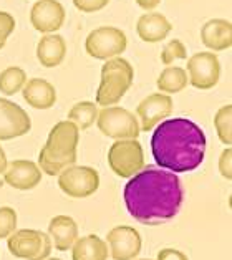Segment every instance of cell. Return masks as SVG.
<instances>
[{"mask_svg":"<svg viewBox=\"0 0 232 260\" xmlns=\"http://www.w3.org/2000/svg\"><path fill=\"white\" fill-rule=\"evenodd\" d=\"M129 215L144 225H159L174 219L184 201L179 177L161 168H143L129 177L123 191Z\"/></svg>","mask_w":232,"mask_h":260,"instance_id":"cell-1","label":"cell"},{"mask_svg":"<svg viewBox=\"0 0 232 260\" xmlns=\"http://www.w3.org/2000/svg\"><path fill=\"white\" fill-rule=\"evenodd\" d=\"M206 135L187 118L161 121L151 136V153L161 169L171 173H191L206 156Z\"/></svg>","mask_w":232,"mask_h":260,"instance_id":"cell-2","label":"cell"},{"mask_svg":"<svg viewBox=\"0 0 232 260\" xmlns=\"http://www.w3.org/2000/svg\"><path fill=\"white\" fill-rule=\"evenodd\" d=\"M78 141L80 131L72 121L56 123L40 151L37 166L47 176H58L63 169L77 162Z\"/></svg>","mask_w":232,"mask_h":260,"instance_id":"cell-3","label":"cell"},{"mask_svg":"<svg viewBox=\"0 0 232 260\" xmlns=\"http://www.w3.org/2000/svg\"><path fill=\"white\" fill-rule=\"evenodd\" d=\"M135 70L128 60L116 56L106 60L102 67V81L96 91V105L113 106L120 101L133 85Z\"/></svg>","mask_w":232,"mask_h":260,"instance_id":"cell-4","label":"cell"},{"mask_svg":"<svg viewBox=\"0 0 232 260\" xmlns=\"http://www.w3.org/2000/svg\"><path fill=\"white\" fill-rule=\"evenodd\" d=\"M98 129L111 139H136L140 136V121L131 111L121 106H106L98 111Z\"/></svg>","mask_w":232,"mask_h":260,"instance_id":"cell-5","label":"cell"},{"mask_svg":"<svg viewBox=\"0 0 232 260\" xmlns=\"http://www.w3.org/2000/svg\"><path fill=\"white\" fill-rule=\"evenodd\" d=\"M108 164L116 176L129 179L144 168L143 146L138 139L115 141L108 151Z\"/></svg>","mask_w":232,"mask_h":260,"instance_id":"cell-6","label":"cell"},{"mask_svg":"<svg viewBox=\"0 0 232 260\" xmlns=\"http://www.w3.org/2000/svg\"><path fill=\"white\" fill-rule=\"evenodd\" d=\"M10 253L23 260H45L52 252V240L48 234L35 229L15 231L7 239Z\"/></svg>","mask_w":232,"mask_h":260,"instance_id":"cell-7","label":"cell"},{"mask_svg":"<svg viewBox=\"0 0 232 260\" xmlns=\"http://www.w3.org/2000/svg\"><path fill=\"white\" fill-rule=\"evenodd\" d=\"M128 45L124 31L116 27H100L86 37V53L96 60H111L120 56Z\"/></svg>","mask_w":232,"mask_h":260,"instance_id":"cell-8","label":"cell"},{"mask_svg":"<svg viewBox=\"0 0 232 260\" xmlns=\"http://www.w3.org/2000/svg\"><path fill=\"white\" fill-rule=\"evenodd\" d=\"M58 186L70 198L85 199L98 191L100 174L95 168L73 164L58 174Z\"/></svg>","mask_w":232,"mask_h":260,"instance_id":"cell-9","label":"cell"},{"mask_svg":"<svg viewBox=\"0 0 232 260\" xmlns=\"http://www.w3.org/2000/svg\"><path fill=\"white\" fill-rule=\"evenodd\" d=\"M221 77V63L212 52H199L187 60V81L197 90H211Z\"/></svg>","mask_w":232,"mask_h":260,"instance_id":"cell-10","label":"cell"},{"mask_svg":"<svg viewBox=\"0 0 232 260\" xmlns=\"http://www.w3.org/2000/svg\"><path fill=\"white\" fill-rule=\"evenodd\" d=\"M106 245L113 260H135L141 252L140 232L129 225L113 227L106 236Z\"/></svg>","mask_w":232,"mask_h":260,"instance_id":"cell-11","label":"cell"},{"mask_svg":"<svg viewBox=\"0 0 232 260\" xmlns=\"http://www.w3.org/2000/svg\"><path fill=\"white\" fill-rule=\"evenodd\" d=\"M32 129V119L22 106L0 98V141L20 138Z\"/></svg>","mask_w":232,"mask_h":260,"instance_id":"cell-12","label":"cell"},{"mask_svg":"<svg viewBox=\"0 0 232 260\" xmlns=\"http://www.w3.org/2000/svg\"><path fill=\"white\" fill-rule=\"evenodd\" d=\"M173 100L164 93H151L136 108L141 131H151L173 113Z\"/></svg>","mask_w":232,"mask_h":260,"instance_id":"cell-13","label":"cell"},{"mask_svg":"<svg viewBox=\"0 0 232 260\" xmlns=\"http://www.w3.org/2000/svg\"><path fill=\"white\" fill-rule=\"evenodd\" d=\"M30 22L40 34H55L63 27L65 9L58 0H39L30 10Z\"/></svg>","mask_w":232,"mask_h":260,"instance_id":"cell-14","label":"cell"},{"mask_svg":"<svg viewBox=\"0 0 232 260\" xmlns=\"http://www.w3.org/2000/svg\"><path fill=\"white\" fill-rule=\"evenodd\" d=\"M4 179L10 187L18 189V191H30V189H35L40 184L42 171L34 161L17 159L7 164Z\"/></svg>","mask_w":232,"mask_h":260,"instance_id":"cell-15","label":"cell"},{"mask_svg":"<svg viewBox=\"0 0 232 260\" xmlns=\"http://www.w3.org/2000/svg\"><path fill=\"white\" fill-rule=\"evenodd\" d=\"M201 40L211 52H222L232 47V25L224 18H212L201 28Z\"/></svg>","mask_w":232,"mask_h":260,"instance_id":"cell-16","label":"cell"},{"mask_svg":"<svg viewBox=\"0 0 232 260\" xmlns=\"http://www.w3.org/2000/svg\"><path fill=\"white\" fill-rule=\"evenodd\" d=\"M48 237L56 250H70L78 239V224L70 215H55L48 224Z\"/></svg>","mask_w":232,"mask_h":260,"instance_id":"cell-17","label":"cell"},{"mask_svg":"<svg viewBox=\"0 0 232 260\" xmlns=\"http://www.w3.org/2000/svg\"><path fill=\"white\" fill-rule=\"evenodd\" d=\"M171 30H173L171 22L162 14H158V12H149V14L141 15L136 23L138 35L146 43H158L161 40H164Z\"/></svg>","mask_w":232,"mask_h":260,"instance_id":"cell-18","label":"cell"},{"mask_svg":"<svg viewBox=\"0 0 232 260\" xmlns=\"http://www.w3.org/2000/svg\"><path fill=\"white\" fill-rule=\"evenodd\" d=\"M23 100L35 110H48L56 103V90L50 81L43 78L28 80L22 88Z\"/></svg>","mask_w":232,"mask_h":260,"instance_id":"cell-19","label":"cell"},{"mask_svg":"<svg viewBox=\"0 0 232 260\" xmlns=\"http://www.w3.org/2000/svg\"><path fill=\"white\" fill-rule=\"evenodd\" d=\"M67 43L61 35L48 34L42 37L37 45V58L45 68H55L65 60Z\"/></svg>","mask_w":232,"mask_h":260,"instance_id":"cell-20","label":"cell"},{"mask_svg":"<svg viewBox=\"0 0 232 260\" xmlns=\"http://www.w3.org/2000/svg\"><path fill=\"white\" fill-rule=\"evenodd\" d=\"M108 245L95 234L77 239V242L72 247L73 260H108Z\"/></svg>","mask_w":232,"mask_h":260,"instance_id":"cell-21","label":"cell"},{"mask_svg":"<svg viewBox=\"0 0 232 260\" xmlns=\"http://www.w3.org/2000/svg\"><path fill=\"white\" fill-rule=\"evenodd\" d=\"M187 73L184 68L181 67H168L161 72L158 81V90L159 93H164V94H174V93H179L183 91L184 88L187 86Z\"/></svg>","mask_w":232,"mask_h":260,"instance_id":"cell-22","label":"cell"},{"mask_svg":"<svg viewBox=\"0 0 232 260\" xmlns=\"http://www.w3.org/2000/svg\"><path fill=\"white\" fill-rule=\"evenodd\" d=\"M98 111V105L93 101H80V103L72 106L70 113H68V121L77 126L78 131L88 129L93 123H96Z\"/></svg>","mask_w":232,"mask_h":260,"instance_id":"cell-23","label":"cell"},{"mask_svg":"<svg viewBox=\"0 0 232 260\" xmlns=\"http://www.w3.org/2000/svg\"><path fill=\"white\" fill-rule=\"evenodd\" d=\"M27 83V75L22 68L18 67H9L0 73V91L5 96H12L22 90Z\"/></svg>","mask_w":232,"mask_h":260,"instance_id":"cell-24","label":"cell"},{"mask_svg":"<svg viewBox=\"0 0 232 260\" xmlns=\"http://www.w3.org/2000/svg\"><path fill=\"white\" fill-rule=\"evenodd\" d=\"M214 126L221 143L232 144V105H225L214 115Z\"/></svg>","mask_w":232,"mask_h":260,"instance_id":"cell-25","label":"cell"},{"mask_svg":"<svg viewBox=\"0 0 232 260\" xmlns=\"http://www.w3.org/2000/svg\"><path fill=\"white\" fill-rule=\"evenodd\" d=\"M186 56H187V50L184 47V43L178 39H174L169 43H166L164 48H162L161 61L169 67V65H173V61H176V60H186Z\"/></svg>","mask_w":232,"mask_h":260,"instance_id":"cell-26","label":"cell"},{"mask_svg":"<svg viewBox=\"0 0 232 260\" xmlns=\"http://www.w3.org/2000/svg\"><path fill=\"white\" fill-rule=\"evenodd\" d=\"M17 231V212L12 207H0V239H9Z\"/></svg>","mask_w":232,"mask_h":260,"instance_id":"cell-27","label":"cell"},{"mask_svg":"<svg viewBox=\"0 0 232 260\" xmlns=\"http://www.w3.org/2000/svg\"><path fill=\"white\" fill-rule=\"evenodd\" d=\"M15 30V18L7 12H0V48L5 47L12 31Z\"/></svg>","mask_w":232,"mask_h":260,"instance_id":"cell-28","label":"cell"},{"mask_svg":"<svg viewBox=\"0 0 232 260\" xmlns=\"http://www.w3.org/2000/svg\"><path fill=\"white\" fill-rule=\"evenodd\" d=\"M73 4L80 12L91 14V12H98L105 9L110 4V0H73Z\"/></svg>","mask_w":232,"mask_h":260,"instance_id":"cell-29","label":"cell"},{"mask_svg":"<svg viewBox=\"0 0 232 260\" xmlns=\"http://www.w3.org/2000/svg\"><path fill=\"white\" fill-rule=\"evenodd\" d=\"M219 171L224 179L230 181L232 179V149L227 146V149L222 151L221 157H219Z\"/></svg>","mask_w":232,"mask_h":260,"instance_id":"cell-30","label":"cell"},{"mask_svg":"<svg viewBox=\"0 0 232 260\" xmlns=\"http://www.w3.org/2000/svg\"><path fill=\"white\" fill-rule=\"evenodd\" d=\"M156 260H189L187 258V255L184 252H181V250H178V249H162V250H159V253H158V258Z\"/></svg>","mask_w":232,"mask_h":260,"instance_id":"cell-31","label":"cell"},{"mask_svg":"<svg viewBox=\"0 0 232 260\" xmlns=\"http://www.w3.org/2000/svg\"><path fill=\"white\" fill-rule=\"evenodd\" d=\"M136 4L144 10H153L161 4V0H136Z\"/></svg>","mask_w":232,"mask_h":260,"instance_id":"cell-32","label":"cell"},{"mask_svg":"<svg viewBox=\"0 0 232 260\" xmlns=\"http://www.w3.org/2000/svg\"><path fill=\"white\" fill-rule=\"evenodd\" d=\"M7 164H9V161H7V154H5L4 148L0 146V174H4V173H5V169H7Z\"/></svg>","mask_w":232,"mask_h":260,"instance_id":"cell-33","label":"cell"},{"mask_svg":"<svg viewBox=\"0 0 232 260\" xmlns=\"http://www.w3.org/2000/svg\"><path fill=\"white\" fill-rule=\"evenodd\" d=\"M45 260H61V258H45Z\"/></svg>","mask_w":232,"mask_h":260,"instance_id":"cell-34","label":"cell"},{"mask_svg":"<svg viewBox=\"0 0 232 260\" xmlns=\"http://www.w3.org/2000/svg\"><path fill=\"white\" fill-rule=\"evenodd\" d=\"M138 260H151V258H138Z\"/></svg>","mask_w":232,"mask_h":260,"instance_id":"cell-35","label":"cell"}]
</instances>
